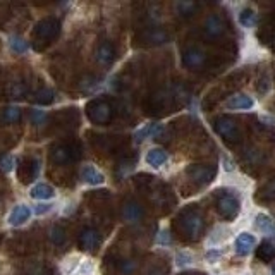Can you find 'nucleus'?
Returning a JSON list of instances; mask_svg holds the SVG:
<instances>
[{
	"instance_id": "obj_11",
	"label": "nucleus",
	"mask_w": 275,
	"mask_h": 275,
	"mask_svg": "<svg viewBox=\"0 0 275 275\" xmlns=\"http://www.w3.org/2000/svg\"><path fill=\"white\" fill-rule=\"evenodd\" d=\"M255 243H256L255 235H251L248 232L239 234L238 239H235V253H238V255H241V256L250 255L251 250L255 248Z\"/></svg>"
},
{
	"instance_id": "obj_30",
	"label": "nucleus",
	"mask_w": 275,
	"mask_h": 275,
	"mask_svg": "<svg viewBox=\"0 0 275 275\" xmlns=\"http://www.w3.org/2000/svg\"><path fill=\"white\" fill-rule=\"evenodd\" d=\"M176 9H177V12L179 14H184V16H191L193 14V11L196 9V6L193 2H177L176 4Z\"/></svg>"
},
{
	"instance_id": "obj_21",
	"label": "nucleus",
	"mask_w": 275,
	"mask_h": 275,
	"mask_svg": "<svg viewBox=\"0 0 275 275\" xmlns=\"http://www.w3.org/2000/svg\"><path fill=\"white\" fill-rule=\"evenodd\" d=\"M165 160H167V153L162 148H153L146 153V162L151 167H160L162 164H165Z\"/></svg>"
},
{
	"instance_id": "obj_12",
	"label": "nucleus",
	"mask_w": 275,
	"mask_h": 275,
	"mask_svg": "<svg viewBox=\"0 0 275 275\" xmlns=\"http://www.w3.org/2000/svg\"><path fill=\"white\" fill-rule=\"evenodd\" d=\"M205 36L207 38H217L220 36L222 31H224V24H222V19L219 16H208L207 21H205Z\"/></svg>"
},
{
	"instance_id": "obj_24",
	"label": "nucleus",
	"mask_w": 275,
	"mask_h": 275,
	"mask_svg": "<svg viewBox=\"0 0 275 275\" xmlns=\"http://www.w3.org/2000/svg\"><path fill=\"white\" fill-rule=\"evenodd\" d=\"M258 198L261 200V202H273L275 200V177L261 187L260 193H258Z\"/></svg>"
},
{
	"instance_id": "obj_23",
	"label": "nucleus",
	"mask_w": 275,
	"mask_h": 275,
	"mask_svg": "<svg viewBox=\"0 0 275 275\" xmlns=\"http://www.w3.org/2000/svg\"><path fill=\"white\" fill-rule=\"evenodd\" d=\"M54 98H55V93L50 88H43L33 95V102L38 103V105H50V103L54 102Z\"/></svg>"
},
{
	"instance_id": "obj_1",
	"label": "nucleus",
	"mask_w": 275,
	"mask_h": 275,
	"mask_svg": "<svg viewBox=\"0 0 275 275\" xmlns=\"http://www.w3.org/2000/svg\"><path fill=\"white\" fill-rule=\"evenodd\" d=\"M60 34V21L55 17H45L38 21L33 29V49L42 52Z\"/></svg>"
},
{
	"instance_id": "obj_25",
	"label": "nucleus",
	"mask_w": 275,
	"mask_h": 275,
	"mask_svg": "<svg viewBox=\"0 0 275 275\" xmlns=\"http://www.w3.org/2000/svg\"><path fill=\"white\" fill-rule=\"evenodd\" d=\"M50 241L55 244V246H62V244L65 243V230L64 227L60 225H55L50 229Z\"/></svg>"
},
{
	"instance_id": "obj_32",
	"label": "nucleus",
	"mask_w": 275,
	"mask_h": 275,
	"mask_svg": "<svg viewBox=\"0 0 275 275\" xmlns=\"http://www.w3.org/2000/svg\"><path fill=\"white\" fill-rule=\"evenodd\" d=\"M0 167H2L4 172H11V170L14 169V159H11V156L2 159V160H0Z\"/></svg>"
},
{
	"instance_id": "obj_31",
	"label": "nucleus",
	"mask_w": 275,
	"mask_h": 275,
	"mask_svg": "<svg viewBox=\"0 0 275 275\" xmlns=\"http://www.w3.org/2000/svg\"><path fill=\"white\" fill-rule=\"evenodd\" d=\"M119 268H121V273H122V275H129V273L134 270V263H133L131 260H124V261H121Z\"/></svg>"
},
{
	"instance_id": "obj_18",
	"label": "nucleus",
	"mask_w": 275,
	"mask_h": 275,
	"mask_svg": "<svg viewBox=\"0 0 275 275\" xmlns=\"http://www.w3.org/2000/svg\"><path fill=\"white\" fill-rule=\"evenodd\" d=\"M122 217H124V220H128V222H138L143 217V210L138 203L129 202L124 205V208H122Z\"/></svg>"
},
{
	"instance_id": "obj_34",
	"label": "nucleus",
	"mask_w": 275,
	"mask_h": 275,
	"mask_svg": "<svg viewBox=\"0 0 275 275\" xmlns=\"http://www.w3.org/2000/svg\"><path fill=\"white\" fill-rule=\"evenodd\" d=\"M50 210H52L50 203H40V205H36V207H34V213H36V215H43V213H47Z\"/></svg>"
},
{
	"instance_id": "obj_33",
	"label": "nucleus",
	"mask_w": 275,
	"mask_h": 275,
	"mask_svg": "<svg viewBox=\"0 0 275 275\" xmlns=\"http://www.w3.org/2000/svg\"><path fill=\"white\" fill-rule=\"evenodd\" d=\"M45 119H47V113L43 110H33L31 112V121L34 122V124H42Z\"/></svg>"
},
{
	"instance_id": "obj_26",
	"label": "nucleus",
	"mask_w": 275,
	"mask_h": 275,
	"mask_svg": "<svg viewBox=\"0 0 275 275\" xmlns=\"http://www.w3.org/2000/svg\"><path fill=\"white\" fill-rule=\"evenodd\" d=\"M239 23L243 26H246V28H251V26L256 24V14L255 11H251V9H243L241 14H239Z\"/></svg>"
},
{
	"instance_id": "obj_8",
	"label": "nucleus",
	"mask_w": 275,
	"mask_h": 275,
	"mask_svg": "<svg viewBox=\"0 0 275 275\" xmlns=\"http://www.w3.org/2000/svg\"><path fill=\"white\" fill-rule=\"evenodd\" d=\"M139 43L143 45H164L169 42V33L160 28H148L139 34Z\"/></svg>"
},
{
	"instance_id": "obj_3",
	"label": "nucleus",
	"mask_w": 275,
	"mask_h": 275,
	"mask_svg": "<svg viewBox=\"0 0 275 275\" xmlns=\"http://www.w3.org/2000/svg\"><path fill=\"white\" fill-rule=\"evenodd\" d=\"M80 159H81V145L76 141L55 145L50 150V160L55 165H65L69 162H76Z\"/></svg>"
},
{
	"instance_id": "obj_6",
	"label": "nucleus",
	"mask_w": 275,
	"mask_h": 275,
	"mask_svg": "<svg viewBox=\"0 0 275 275\" xmlns=\"http://www.w3.org/2000/svg\"><path fill=\"white\" fill-rule=\"evenodd\" d=\"M38 172H40V162L36 159L28 156V159L21 160L19 167H17V179L23 184H29V182H33L38 177Z\"/></svg>"
},
{
	"instance_id": "obj_9",
	"label": "nucleus",
	"mask_w": 275,
	"mask_h": 275,
	"mask_svg": "<svg viewBox=\"0 0 275 275\" xmlns=\"http://www.w3.org/2000/svg\"><path fill=\"white\" fill-rule=\"evenodd\" d=\"M100 244V235L95 229H83L80 234V248L83 251H95Z\"/></svg>"
},
{
	"instance_id": "obj_13",
	"label": "nucleus",
	"mask_w": 275,
	"mask_h": 275,
	"mask_svg": "<svg viewBox=\"0 0 275 275\" xmlns=\"http://www.w3.org/2000/svg\"><path fill=\"white\" fill-rule=\"evenodd\" d=\"M182 64L189 69H198L205 64V54L196 49H189L182 54Z\"/></svg>"
},
{
	"instance_id": "obj_35",
	"label": "nucleus",
	"mask_w": 275,
	"mask_h": 275,
	"mask_svg": "<svg viewBox=\"0 0 275 275\" xmlns=\"http://www.w3.org/2000/svg\"><path fill=\"white\" fill-rule=\"evenodd\" d=\"M273 275H275V267H273Z\"/></svg>"
},
{
	"instance_id": "obj_22",
	"label": "nucleus",
	"mask_w": 275,
	"mask_h": 275,
	"mask_svg": "<svg viewBox=\"0 0 275 275\" xmlns=\"http://www.w3.org/2000/svg\"><path fill=\"white\" fill-rule=\"evenodd\" d=\"M29 91V86L26 85L23 81H17V83H12L11 86H9L7 90V97L9 98H23L28 95Z\"/></svg>"
},
{
	"instance_id": "obj_27",
	"label": "nucleus",
	"mask_w": 275,
	"mask_h": 275,
	"mask_svg": "<svg viewBox=\"0 0 275 275\" xmlns=\"http://www.w3.org/2000/svg\"><path fill=\"white\" fill-rule=\"evenodd\" d=\"M21 119V108L19 107H7L6 110H4V121L6 122H11V124H14Z\"/></svg>"
},
{
	"instance_id": "obj_2",
	"label": "nucleus",
	"mask_w": 275,
	"mask_h": 275,
	"mask_svg": "<svg viewBox=\"0 0 275 275\" xmlns=\"http://www.w3.org/2000/svg\"><path fill=\"white\" fill-rule=\"evenodd\" d=\"M177 224L182 232L181 235H184V238L189 239V241L198 239L200 235L203 234V229H205L203 217L196 210H184L181 215H179Z\"/></svg>"
},
{
	"instance_id": "obj_19",
	"label": "nucleus",
	"mask_w": 275,
	"mask_h": 275,
	"mask_svg": "<svg viewBox=\"0 0 275 275\" xmlns=\"http://www.w3.org/2000/svg\"><path fill=\"white\" fill-rule=\"evenodd\" d=\"M29 194H31V198H34V200H50V198H54V196H55V191H54V187H52V186L40 182V184L31 187Z\"/></svg>"
},
{
	"instance_id": "obj_16",
	"label": "nucleus",
	"mask_w": 275,
	"mask_h": 275,
	"mask_svg": "<svg viewBox=\"0 0 275 275\" xmlns=\"http://www.w3.org/2000/svg\"><path fill=\"white\" fill-rule=\"evenodd\" d=\"M81 179H83L85 182H88V184H91V186L102 184V182L105 181L103 174L98 172V170L95 169L93 165H86V167H83V170H81Z\"/></svg>"
},
{
	"instance_id": "obj_14",
	"label": "nucleus",
	"mask_w": 275,
	"mask_h": 275,
	"mask_svg": "<svg viewBox=\"0 0 275 275\" xmlns=\"http://www.w3.org/2000/svg\"><path fill=\"white\" fill-rule=\"evenodd\" d=\"M187 176L191 179H194V181L202 182V184H207V182L212 181L213 170L205 167V165H191V167L187 169Z\"/></svg>"
},
{
	"instance_id": "obj_15",
	"label": "nucleus",
	"mask_w": 275,
	"mask_h": 275,
	"mask_svg": "<svg viewBox=\"0 0 275 275\" xmlns=\"http://www.w3.org/2000/svg\"><path fill=\"white\" fill-rule=\"evenodd\" d=\"M29 217H31V210H29V207H26V205H19V207H16L11 215H9V224L14 225V227H19V225L26 224V222L29 220Z\"/></svg>"
},
{
	"instance_id": "obj_10",
	"label": "nucleus",
	"mask_w": 275,
	"mask_h": 275,
	"mask_svg": "<svg viewBox=\"0 0 275 275\" xmlns=\"http://www.w3.org/2000/svg\"><path fill=\"white\" fill-rule=\"evenodd\" d=\"M97 60L102 65H110L115 60V49L110 42H102L97 47Z\"/></svg>"
},
{
	"instance_id": "obj_7",
	"label": "nucleus",
	"mask_w": 275,
	"mask_h": 275,
	"mask_svg": "<svg viewBox=\"0 0 275 275\" xmlns=\"http://www.w3.org/2000/svg\"><path fill=\"white\" fill-rule=\"evenodd\" d=\"M217 212L220 213V217L224 220H234L235 217H238L239 213V203L238 200L234 198V196H222V198L217 202Z\"/></svg>"
},
{
	"instance_id": "obj_4",
	"label": "nucleus",
	"mask_w": 275,
	"mask_h": 275,
	"mask_svg": "<svg viewBox=\"0 0 275 275\" xmlns=\"http://www.w3.org/2000/svg\"><path fill=\"white\" fill-rule=\"evenodd\" d=\"M86 115H88V119L93 124H108L112 121L113 110L107 100L97 98L91 100L88 105H86Z\"/></svg>"
},
{
	"instance_id": "obj_20",
	"label": "nucleus",
	"mask_w": 275,
	"mask_h": 275,
	"mask_svg": "<svg viewBox=\"0 0 275 275\" xmlns=\"http://www.w3.org/2000/svg\"><path fill=\"white\" fill-rule=\"evenodd\" d=\"M253 105H255V102L246 97V95H235V97H232L227 102V107L232 108V110H243V108H251Z\"/></svg>"
},
{
	"instance_id": "obj_29",
	"label": "nucleus",
	"mask_w": 275,
	"mask_h": 275,
	"mask_svg": "<svg viewBox=\"0 0 275 275\" xmlns=\"http://www.w3.org/2000/svg\"><path fill=\"white\" fill-rule=\"evenodd\" d=\"M256 227H258L260 230H263V232H272V230L275 229L273 222L270 220V217H267V215L256 217Z\"/></svg>"
},
{
	"instance_id": "obj_28",
	"label": "nucleus",
	"mask_w": 275,
	"mask_h": 275,
	"mask_svg": "<svg viewBox=\"0 0 275 275\" xmlns=\"http://www.w3.org/2000/svg\"><path fill=\"white\" fill-rule=\"evenodd\" d=\"M11 49L16 52V54H24L28 50V42L21 36H12L11 38Z\"/></svg>"
},
{
	"instance_id": "obj_17",
	"label": "nucleus",
	"mask_w": 275,
	"mask_h": 275,
	"mask_svg": "<svg viewBox=\"0 0 275 275\" xmlns=\"http://www.w3.org/2000/svg\"><path fill=\"white\" fill-rule=\"evenodd\" d=\"M256 258L260 261H268L275 260V244L272 241H263L260 244V248H256Z\"/></svg>"
},
{
	"instance_id": "obj_5",
	"label": "nucleus",
	"mask_w": 275,
	"mask_h": 275,
	"mask_svg": "<svg viewBox=\"0 0 275 275\" xmlns=\"http://www.w3.org/2000/svg\"><path fill=\"white\" fill-rule=\"evenodd\" d=\"M213 129L219 134L220 138H224L227 143H232L238 139V124H235L234 119L230 117H217L213 121Z\"/></svg>"
}]
</instances>
